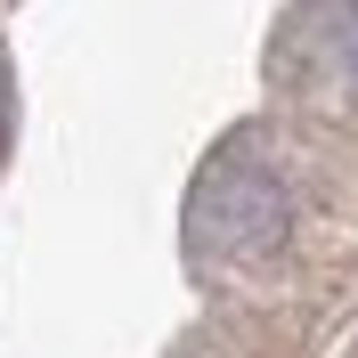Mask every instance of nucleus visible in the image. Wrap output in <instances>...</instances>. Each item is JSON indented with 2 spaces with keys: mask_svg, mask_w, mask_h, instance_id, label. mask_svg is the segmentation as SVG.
Masks as SVG:
<instances>
[{
  "mask_svg": "<svg viewBox=\"0 0 358 358\" xmlns=\"http://www.w3.org/2000/svg\"><path fill=\"white\" fill-rule=\"evenodd\" d=\"M277 236H285V179H277V163H261L252 147H228V155L196 179L187 245H196L203 261L236 268V261L277 252Z\"/></svg>",
  "mask_w": 358,
  "mask_h": 358,
  "instance_id": "obj_1",
  "label": "nucleus"
},
{
  "mask_svg": "<svg viewBox=\"0 0 358 358\" xmlns=\"http://www.w3.org/2000/svg\"><path fill=\"white\" fill-rule=\"evenodd\" d=\"M310 57L334 90L358 98V0H317L310 8Z\"/></svg>",
  "mask_w": 358,
  "mask_h": 358,
  "instance_id": "obj_2",
  "label": "nucleus"
}]
</instances>
